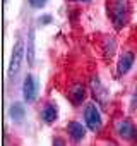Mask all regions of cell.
<instances>
[{
    "instance_id": "6da1fadb",
    "label": "cell",
    "mask_w": 137,
    "mask_h": 146,
    "mask_svg": "<svg viewBox=\"0 0 137 146\" xmlns=\"http://www.w3.org/2000/svg\"><path fill=\"white\" fill-rule=\"evenodd\" d=\"M110 19L117 31H120L128 19V0H111L110 5Z\"/></svg>"
},
{
    "instance_id": "7a4b0ae2",
    "label": "cell",
    "mask_w": 137,
    "mask_h": 146,
    "mask_svg": "<svg viewBox=\"0 0 137 146\" xmlns=\"http://www.w3.org/2000/svg\"><path fill=\"white\" fill-rule=\"evenodd\" d=\"M82 117H84L86 127H88L91 132H99V131H101V127H103V115H101L99 107H98L94 102H89V103L84 105Z\"/></svg>"
},
{
    "instance_id": "3957f363",
    "label": "cell",
    "mask_w": 137,
    "mask_h": 146,
    "mask_svg": "<svg viewBox=\"0 0 137 146\" xmlns=\"http://www.w3.org/2000/svg\"><path fill=\"white\" fill-rule=\"evenodd\" d=\"M24 57H26V41L19 36L16 40V43L12 46V53H11V62H9V70H7L9 78H16L19 74Z\"/></svg>"
},
{
    "instance_id": "277c9868",
    "label": "cell",
    "mask_w": 137,
    "mask_h": 146,
    "mask_svg": "<svg viewBox=\"0 0 137 146\" xmlns=\"http://www.w3.org/2000/svg\"><path fill=\"white\" fill-rule=\"evenodd\" d=\"M38 88H40L38 79H36L33 74H26V76H24V81H22V88H21L24 103H33V102H36V98H38Z\"/></svg>"
},
{
    "instance_id": "5b68a950",
    "label": "cell",
    "mask_w": 137,
    "mask_h": 146,
    "mask_svg": "<svg viewBox=\"0 0 137 146\" xmlns=\"http://www.w3.org/2000/svg\"><path fill=\"white\" fill-rule=\"evenodd\" d=\"M115 134L123 141H135L137 139V127L130 119H122L115 124Z\"/></svg>"
},
{
    "instance_id": "8992f818",
    "label": "cell",
    "mask_w": 137,
    "mask_h": 146,
    "mask_svg": "<svg viewBox=\"0 0 137 146\" xmlns=\"http://www.w3.org/2000/svg\"><path fill=\"white\" fill-rule=\"evenodd\" d=\"M65 131H67L68 137H70L74 143H81V141L86 137V134H88V127H86V124H81V122H77V120L67 122Z\"/></svg>"
},
{
    "instance_id": "52a82bcc",
    "label": "cell",
    "mask_w": 137,
    "mask_h": 146,
    "mask_svg": "<svg viewBox=\"0 0 137 146\" xmlns=\"http://www.w3.org/2000/svg\"><path fill=\"white\" fill-rule=\"evenodd\" d=\"M134 62H135V55L134 52H123L117 62V74L118 76H125L130 72V69L134 67Z\"/></svg>"
},
{
    "instance_id": "ba28073f",
    "label": "cell",
    "mask_w": 137,
    "mask_h": 146,
    "mask_svg": "<svg viewBox=\"0 0 137 146\" xmlns=\"http://www.w3.org/2000/svg\"><path fill=\"white\" fill-rule=\"evenodd\" d=\"M40 117H41V120L45 124L57 122V119H58V107H57V103L55 102H46L43 105L41 112H40Z\"/></svg>"
},
{
    "instance_id": "9c48e42d",
    "label": "cell",
    "mask_w": 137,
    "mask_h": 146,
    "mask_svg": "<svg viewBox=\"0 0 137 146\" xmlns=\"http://www.w3.org/2000/svg\"><path fill=\"white\" fill-rule=\"evenodd\" d=\"M68 100H70V103L74 107H81L86 100V88L81 83L72 84L70 90H68Z\"/></svg>"
},
{
    "instance_id": "30bf717a",
    "label": "cell",
    "mask_w": 137,
    "mask_h": 146,
    "mask_svg": "<svg viewBox=\"0 0 137 146\" xmlns=\"http://www.w3.org/2000/svg\"><path fill=\"white\" fill-rule=\"evenodd\" d=\"M91 90H93V96L96 98V103L105 105V103L108 102V91H106V88L101 84V81H99L98 76L91 79Z\"/></svg>"
},
{
    "instance_id": "8fae6325",
    "label": "cell",
    "mask_w": 137,
    "mask_h": 146,
    "mask_svg": "<svg viewBox=\"0 0 137 146\" xmlns=\"http://www.w3.org/2000/svg\"><path fill=\"white\" fill-rule=\"evenodd\" d=\"M9 117H11L12 122L21 124V122L26 119V107H24L21 102H14V103H11V107H9Z\"/></svg>"
},
{
    "instance_id": "7c38bea8",
    "label": "cell",
    "mask_w": 137,
    "mask_h": 146,
    "mask_svg": "<svg viewBox=\"0 0 137 146\" xmlns=\"http://www.w3.org/2000/svg\"><path fill=\"white\" fill-rule=\"evenodd\" d=\"M36 58V50H34V29L31 28L28 31V38H26V60L29 65L34 64Z\"/></svg>"
},
{
    "instance_id": "4fadbf2b",
    "label": "cell",
    "mask_w": 137,
    "mask_h": 146,
    "mask_svg": "<svg viewBox=\"0 0 137 146\" xmlns=\"http://www.w3.org/2000/svg\"><path fill=\"white\" fill-rule=\"evenodd\" d=\"M115 52H117V41H115V38H106V40H105V45H103V53H105V57H106V58H111V57L115 55Z\"/></svg>"
},
{
    "instance_id": "5bb4252c",
    "label": "cell",
    "mask_w": 137,
    "mask_h": 146,
    "mask_svg": "<svg viewBox=\"0 0 137 146\" xmlns=\"http://www.w3.org/2000/svg\"><path fill=\"white\" fill-rule=\"evenodd\" d=\"M51 23H53L51 14H41V16L38 17V24H40V26H48V24H51Z\"/></svg>"
},
{
    "instance_id": "9a60e30c",
    "label": "cell",
    "mask_w": 137,
    "mask_h": 146,
    "mask_svg": "<svg viewBox=\"0 0 137 146\" xmlns=\"http://www.w3.org/2000/svg\"><path fill=\"white\" fill-rule=\"evenodd\" d=\"M28 4L31 5V9L40 11V9H43V7L48 4V0H28Z\"/></svg>"
},
{
    "instance_id": "2e32d148",
    "label": "cell",
    "mask_w": 137,
    "mask_h": 146,
    "mask_svg": "<svg viewBox=\"0 0 137 146\" xmlns=\"http://www.w3.org/2000/svg\"><path fill=\"white\" fill-rule=\"evenodd\" d=\"M130 110H137V88H135V91L130 98Z\"/></svg>"
},
{
    "instance_id": "e0dca14e",
    "label": "cell",
    "mask_w": 137,
    "mask_h": 146,
    "mask_svg": "<svg viewBox=\"0 0 137 146\" xmlns=\"http://www.w3.org/2000/svg\"><path fill=\"white\" fill-rule=\"evenodd\" d=\"M74 2H81V4H88V2H91V0H74Z\"/></svg>"
}]
</instances>
